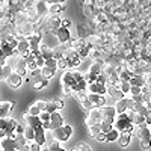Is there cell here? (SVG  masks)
I'll list each match as a JSON object with an SVG mask.
<instances>
[{
  "mask_svg": "<svg viewBox=\"0 0 151 151\" xmlns=\"http://www.w3.org/2000/svg\"><path fill=\"white\" fill-rule=\"evenodd\" d=\"M103 119L101 116V112H100L98 107H92L91 110H88V116L85 118V124L86 125H91V124H100Z\"/></svg>",
  "mask_w": 151,
  "mask_h": 151,
  "instance_id": "obj_7",
  "label": "cell"
},
{
  "mask_svg": "<svg viewBox=\"0 0 151 151\" xmlns=\"http://www.w3.org/2000/svg\"><path fill=\"white\" fill-rule=\"evenodd\" d=\"M144 116H145V122L150 124V122H151V107L147 109V112H145V115H144Z\"/></svg>",
  "mask_w": 151,
  "mask_h": 151,
  "instance_id": "obj_54",
  "label": "cell"
},
{
  "mask_svg": "<svg viewBox=\"0 0 151 151\" xmlns=\"http://www.w3.org/2000/svg\"><path fill=\"white\" fill-rule=\"evenodd\" d=\"M148 127H150V130H151V122H150V124H148Z\"/></svg>",
  "mask_w": 151,
  "mask_h": 151,
  "instance_id": "obj_60",
  "label": "cell"
},
{
  "mask_svg": "<svg viewBox=\"0 0 151 151\" xmlns=\"http://www.w3.org/2000/svg\"><path fill=\"white\" fill-rule=\"evenodd\" d=\"M47 5H52V3H64L65 0H44Z\"/></svg>",
  "mask_w": 151,
  "mask_h": 151,
  "instance_id": "obj_58",
  "label": "cell"
},
{
  "mask_svg": "<svg viewBox=\"0 0 151 151\" xmlns=\"http://www.w3.org/2000/svg\"><path fill=\"white\" fill-rule=\"evenodd\" d=\"M27 113H29V115H40V113H41V109L38 107L36 104H32V106L29 107Z\"/></svg>",
  "mask_w": 151,
  "mask_h": 151,
  "instance_id": "obj_45",
  "label": "cell"
},
{
  "mask_svg": "<svg viewBox=\"0 0 151 151\" xmlns=\"http://www.w3.org/2000/svg\"><path fill=\"white\" fill-rule=\"evenodd\" d=\"M29 148H30V141H27L26 144H24V145L18 150V151H29Z\"/></svg>",
  "mask_w": 151,
  "mask_h": 151,
  "instance_id": "obj_57",
  "label": "cell"
},
{
  "mask_svg": "<svg viewBox=\"0 0 151 151\" xmlns=\"http://www.w3.org/2000/svg\"><path fill=\"white\" fill-rule=\"evenodd\" d=\"M52 132H53V139L55 141H58V142H67L70 139V136L73 134V127H71V125L64 124V125H60V127H58V129H55Z\"/></svg>",
  "mask_w": 151,
  "mask_h": 151,
  "instance_id": "obj_2",
  "label": "cell"
},
{
  "mask_svg": "<svg viewBox=\"0 0 151 151\" xmlns=\"http://www.w3.org/2000/svg\"><path fill=\"white\" fill-rule=\"evenodd\" d=\"M130 95H136V94H141V86H134V85H130V91H129Z\"/></svg>",
  "mask_w": 151,
  "mask_h": 151,
  "instance_id": "obj_48",
  "label": "cell"
},
{
  "mask_svg": "<svg viewBox=\"0 0 151 151\" xmlns=\"http://www.w3.org/2000/svg\"><path fill=\"white\" fill-rule=\"evenodd\" d=\"M139 145L142 150H150L151 148V137H142V139H139Z\"/></svg>",
  "mask_w": 151,
  "mask_h": 151,
  "instance_id": "obj_39",
  "label": "cell"
},
{
  "mask_svg": "<svg viewBox=\"0 0 151 151\" xmlns=\"http://www.w3.org/2000/svg\"><path fill=\"white\" fill-rule=\"evenodd\" d=\"M50 33H52L59 42H67V41H70V38H71V33H70L68 27H62V26H59L56 29H52Z\"/></svg>",
  "mask_w": 151,
  "mask_h": 151,
  "instance_id": "obj_6",
  "label": "cell"
},
{
  "mask_svg": "<svg viewBox=\"0 0 151 151\" xmlns=\"http://www.w3.org/2000/svg\"><path fill=\"white\" fill-rule=\"evenodd\" d=\"M125 98V107H127V110H130V109H133L134 107V101L132 98H127V97H124Z\"/></svg>",
  "mask_w": 151,
  "mask_h": 151,
  "instance_id": "obj_52",
  "label": "cell"
},
{
  "mask_svg": "<svg viewBox=\"0 0 151 151\" xmlns=\"http://www.w3.org/2000/svg\"><path fill=\"white\" fill-rule=\"evenodd\" d=\"M14 107L15 101H0V118H8Z\"/></svg>",
  "mask_w": 151,
  "mask_h": 151,
  "instance_id": "obj_16",
  "label": "cell"
},
{
  "mask_svg": "<svg viewBox=\"0 0 151 151\" xmlns=\"http://www.w3.org/2000/svg\"><path fill=\"white\" fill-rule=\"evenodd\" d=\"M35 104L40 107L41 110H45V107H47V101H45V100H36Z\"/></svg>",
  "mask_w": 151,
  "mask_h": 151,
  "instance_id": "obj_50",
  "label": "cell"
},
{
  "mask_svg": "<svg viewBox=\"0 0 151 151\" xmlns=\"http://www.w3.org/2000/svg\"><path fill=\"white\" fill-rule=\"evenodd\" d=\"M64 100H60V98H56L53 100V101H47V107H45V112L48 113H52V112H58L60 110L62 107H64Z\"/></svg>",
  "mask_w": 151,
  "mask_h": 151,
  "instance_id": "obj_18",
  "label": "cell"
},
{
  "mask_svg": "<svg viewBox=\"0 0 151 151\" xmlns=\"http://www.w3.org/2000/svg\"><path fill=\"white\" fill-rule=\"evenodd\" d=\"M116 141H118V144H119L121 148L129 147V144H130V141H132V133H129V132H121Z\"/></svg>",
  "mask_w": 151,
  "mask_h": 151,
  "instance_id": "obj_24",
  "label": "cell"
},
{
  "mask_svg": "<svg viewBox=\"0 0 151 151\" xmlns=\"http://www.w3.org/2000/svg\"><path fill=\"white\" fill-rule=\"evenodd\" d=\"M48 122H50V130H55V129H58V127H60V125L65 124V122H64V116H62L60 113H59V110L50 113Z\"/></svg>",
  "mask_w": 151,
  "mask_h": 151,
  "instance_id": "obj_9",
  "label": "cell"
},
{
  "mask_svg": "<svg viewBox=\"0 0 151 151\" xmlns=\"http://www.w3.org/2000/svg\"><path fill=\"white\" fill-rule=\"evenodd\" d=\"M88 100H89V101L92 103L94 107H98V109L107 104L104 95H98V94H94V92H88Z\"/></svg>",
  "mask_w": 151,
  "mask_h": 151,
  "instance_id": "obj_10",
  "label": "cell"
},
{
  "mask_svg": "<svg viewBox=\"0 0 151 151\" xmlns=\"http://www.w3.org/2000/svg\"><path fill=\"white\" fill-rule=\"evenodd\" d=\"M74 97H76V100L79 101L80 107H82L85 112L91 110V109L94 107L92 103L88 100V89H80V91H77V92H74Z\"/></svg>",
  "mask_w": 151,
  "mask_h": 151,
  "instance_id": "obj_4",
  "label": "cell"
},
{
  "mask_svg": "<svg viewBox=\"0 0 151 151\" xmlns=\"http://www.w3.org/2000/svg\"><path fill=\"white\" fill-rule=\"evenodd\" d=\"M60 58H64V52H62V48L58 45V47H53V59H60Z\"/></svg>",
  "mask_w": 151,
  "mask_h": 151,
  "instance_id": "obj_42",
  "label": "cell"
},
{
  "mask_svg": "<svg viewBox=\"0 0 151 151\" xmlns=\"http://www.w3.org/2000/svg\"><path fill=\"white\" fill-rule=\"evenodd\" d=\"M60 85H65L68 88H71L73 94L76 92V86H77V79L74 76V70L71 71H65L64 74L60 76Z\"/></svg>",
  "mask_w": 151,
  "mask_h": 151,
  "instance_id": "obj_5",
  "label": "cell"
},
{
  "mask_svg": "<svg viewBox=\"0 0 151 151\" xmlns=\"http://www.w3.org/2000/svg\"><path fill=\"white\" fill-rule=\"evenodd\" d=\"M125 113H127V116H129L130 122H133L134 125H136V124H141V122H144V121H145V116H144V115H139V113L134 112L133 109L125 110Z\"/></svg>",
  "mask_w": 151,
  "mask_h": 151,
  "instance_id": "obj_23",
  "label": "cell"
},
{
  "mask_svg": "<svg viewBox=\"0 0 151 151\" xmlns=\"http://www.w3.org/2000/svg\"><path fill=\"white\" fill-rule=\"evenodd\" d=\"M76 148H77V150H80V151H91V147L88 145V144H85V142H80V144H77V145H76Z\"/></svg>",
  "mask_w": 151,
  "mask_h": 151,
  "instance_id": "obj_49",
  "label": "cell"
},
{
  "mask_svg": "<svg viewBox=\"0 0 151 151\" xmlns=\"http://www.w3.org/2000/svg\"><path fill=\"white\" fill-rule=\"evenodd\" d=\"M6 82H8V85H9L11 88H20L21 83H23V77H21L20 74H17L15 71H12V73L9 74V77L6 79Z\"/></svg>",
  "mask_w": 151,
  "mask_h": 151,
  "instance_id": "obj_19",
  "label": "cell"
},
{
  "mask_svg": "<svg viewBox=\"0 0 151 151\" xmlns=\"http://www.w3.org/2000/svg\"><path fill=\"white\" fill-rule=\"evenodd\" d=\"M65 9H67L65 2L64 3H52V5H48V14H60Z\"/></svg>",
  "mask_w": 151,
  "mask_h": 151,
  "instance_id": "obj_26",
  "label": "cell"
},
{
  "mask_svg": "<svg viewBox=\"0 0 151 151\" xmlns=\"http://www.w3.org/2000/svg\"><path fill=\"white\" fill-rule=\"evenodd\" d=\"M64 59L67 60V67H70V68H73V70H77L79 65L82 64V59H80L79 53L76 52L74 48L67 50V52L64 53Z\"/></svg>",
  "mask_w": 151,
  "mask_h": 151,
  "instance_id": "obj_3",
  "label": "cell"
},
{
  "mask_svg": "<svg viewBox=\"0 0 151 151\" xmlns=\"http://www.w3.org/2000/svg\"><path fill=\"white\" fill-rule=\"evenodd\" d=\"M29 151H41V145H38L36 142H30V148H29Z\"/></svg>",
  "mask_w": 151,
  "mask_h": 151,
  "instance_id": "obj_53",
  "label": "cell"
},
{
  "mask_svg": "<svg viewBox=\"0 0 151 151\" xmlns=\"http://www.w3.org/2000/svg\"><path fill=\"white\" fill-rule=\"evenodd\" d=\"M40 55H41L44 59L53 58V47H48V44L41 42V44H40Z\"/></svg>",
  "mask_w": 151,
  "mask_h": 151,
  "instance_id": "obj_25",
  "label": "cell"
},
{
  "mask_svg": "<svg viewBox=\"0 0 151 151\" xmlns=\"http://www.w3.org/2000/svg\"><path fill=\"white\" fill-rule=\"evenodd\" d=\"M23 132H24V125H20V124H17V127H15L14 133H15V134H23Z\"/></svg>",
  "mask_w": 151,
  "mask_h": 151,
  "instance_id": "obj_55",
  "label": "cell"
},
{
  "mask_svg": "<svg viewBox=\"0 0 151 151\" xmlns=\"http://www.w3.org/2000/svg\"><path fill=\"white\" fill-rule=\"evenodd\" d=\"M94 139L97 141V142H107V136H106V133L104 132H100Z\"/></svg>",
  "mask_w": 151,
  "mask_h": 151,
  "instance_id": "obj_46",
  "label": "cell"
},
{
  "mask_svg": "<svg viewBox=\"0 0 151 151\" xmlns=\"http://www.w3.org/2000/svg\"><path fill=\"white\" fill-rule=\"evenodd\" d=\"M36 6V0H24V11H33Z\"/></svg>",
  "mask_w": 151,
  "mask_h": 151,
  "instance_id": "obj_41",
  "label": "cell"
},
{
  "mask_svg": "<svg viewBox=\"0 0 151 151\" xmlns=\"http://www.w3.org/2000/svg\"><path fill=\"white\" fill-rule=\"evenodd\" d=\"M38 116H40V119H41V121H48V119H50V113H48V112H45V110H41V113H40Z\"/></svg>",
  "mask_w": 151,
  "mask_h": 151,
  "instance_id": "obj_51",
  "label": "cell"
},
{
  "mask_svg": "<svg viewBox=\"0 0 151 151\" xmlns=\"http://www.w3.org/2000/svg\"><path fill=\"white\" fill-rule=\"evenodd\" d=\"M33 142H36L38 145H44L45 144V130L42 127H36L35 133H33Z\"/></svg>",
  "mask_w": 151,
  "mask_h": 151,
  "instance_id": "obj_21",
  "label": "cell"
},
{
  "mask_svg": "<svg viewBox=\"0 0 151 151\" xmlns=\"http://www.w3.org/2000/svg\"><path fill=\"white\" fill-rule=\"evenodd\" d=\"M118 88L121 89V92H124V95H127L129 91H130V83L129 82H119L118 83Z\"/></svg>",
  "mask_w": 151,
  "mask_h": 151,
  "instance_id": "obj_40",
  "label": "cell"
},
{
  "mask_svg": "<svg viewBox=\"0 0 151 151\" xmlns=\"http://www.w3.org/2000/svg\"><path fill=\"white\" fill-rule=\"evenodd\" d=\"M100 129H101V132L107 133L113 129V121H109V119H101V122H100Z\"/></svg>",
  "mask_w": 151,
  "mask_h": 151,
  "instance_id": "obj_30",
  "label": "cell"
},
{
  "mask_svg": "<svg viewBox=\"0 0 151 151\" xmlns=\"http://www.w3.org/2000/svg\"><path fill=\"white\" fill-rule=\"evenodd\" d=\"M15 73L20 74L21 77H24V76H26V73H27L26 60H24V58H21V56H18L17 60H15Z\"/></svg>",
  "mask_w": 151,
  "mask_h": 151,
  "instance_id": "obj_22",
  "label": "cell"
},
{
  "mask_svg": "<svg viewBox=\"0 0 151 151\" xmlns=\"http://www.w3.org/2000/svg\"><path fill=\"white\" fill-rule=\"evenodd\" d=\"M129 83L130 85H134V86H144L145 85V80H144V77L142 76H137V74H132V77L129 79Z\"/></svg>",
  "mask_w": 151,
  "mask_h": 151,
  "instance_id": "obj_27",
  "label": "cell"
},
{
  "mask_svg": "<svg viewBox=\"0 0 151 151\" xmlns=\"http://www.w3.org/2000/svg\"><path fill=\"white\" fill-rule=\"evenodd\" d=\"M44 67L53 70V71H58V68H56V59H53V58L45 59V60H44Z\"/></svg>",
  "mask_w": 151,
  "mask_h": 151,
  "instance_id": "obj_38",
  "label": "cell"
},
{
  "mask_svg": "<svg viewBox=\"0 0 151 151\" xmlns=\"http://www.w3.org/2000/svg\"><path fill=\"white\" fill-rule=\"evenodd\" d=\"M0 151H2V150H0Z\"/></svg>",
  "mask_w": 151,
  "mask_h": 151,
  "instance_id": "obj_61",
  "label": "cell"
},
{
  "mask_svg": "<svg viewBox=\"0 0 151 151\" xmlns=\"http://www.w3.org/2000/svg\"><path fill=\"white\" fill-rule=\"evenodd\" d=\"M14 141H15V147H17V151L26 144L27 141H26V137H24V134H15L14 136Z\"/></svg>",
  "mask_w": 151,
  "mask_h": 151,
  "instance_id": "obj_34",
  "label": "cell"
},
{
  "mask_svg": "<svg viewBox=\"0 0 151 151\" xmlns=\"http://www.w3.org/2000/svg\"><path fill=\"white\" fill-rule=\"evenodd\" d=\"M86 89H88V92H94V94H98V95H104L106 94V85H101V83H98V82L94 80L91 83H88Z\"/></svg>",
  "mask_w": 151,
  "mask_h": 151,
  "instance_id": "obj_14",
  "label": "cell"
},
{
  "mask_svg": "<svg viewBox=\"0 0 151 151\" xmlns=\"http://www.w3.org/2000/svg\"><path fill=\"white\" fill-rule=\"evenodd\" d=\"M0 150L2 151H17L14 137H8V136L2 137L0 139Z\"/></svg>",
  "mask_w": 151,
  "mask_h": 151,
  "instance_id": "obj_13",
  "label": "cell"
},
{
  "mask_svg": "<svg viewBox=\"0 0 151 151\" xmlns=\"http://www.w3.org/2000/svg\"><path fill=\"white\" fill-rule=\"evenodd\" d=\"M134 136H137L139 139H142V137H151V130L148 127V124L144 121L141 124H136L133 125V132H132Z\"/></svg>",
  "mask_w": 151,
  "mask_h": 151,
  "instance_id": "obj_8",
  "label": "cell"
},
{
  "mask_svg": "<svg viewBox=\"0 0 151 151\" xmlns=\"http://www.w3.org/2000/svg\"><path fill=\"white\" fill-rule=\"evenodd\" d=\"M55 73H56V71L50 70V68H47V67H41V74H42L44 79H48V80H50V79L55 76Z\"/></svg>",
  "mask_w": 151,
  "mask_h": 151,
  "instance_id": "obj_36",
  "label": "cell"
},
{
  "mask_svg": "<svg viewBox=\"0 0 151 151\" xmlns=\"http://www.w3.org/2000/svg\"><path fill=\"white\" fill-rule=\"evenodd\" d=\"M23 121L26 125H30V127L36 129V127H41L42 121L40 119L38 115H29V113H23Z\"/></svg>",
  "mask_w": 151,
  "mask_h": 151,
  "instance_id": "obj_11",
  "label": "cell"
},
{
  "mask_svg": "<svg viewBox=\"0 0 151 151\" xmlns=\"http://www.w3.org/2000/svg\"><path fill=\"white\" fill-rule=\"evenodd\" d=\"M36 12L38 17H45L48 14V5L44 2V0H36V6L33 9Z\"/></svg>",
  "mask_w": 151,
  "mask_h": 151,
  "instance_id": "obj_20",
  "label": "cell"
},
{
  "mask_svg": "<svg viewBox=\"0 0 151 151\" xmlns=\"http://www.w3.org/2000/svg\"><path fill=\"white\" fill-rule=\"evenodd\" d=\"M89 33L91 32L88 30L86 26H83V24H79V26H77V38H83V40H85V38L89 35Z\"/></svg>",
  "mask_w": 151,
  "mask_h": 151,
  "instance_id": "obj_35",
  "label": "cell"
},
{
  "mask_svg": "<svg viewBox=\"0 0 151 151\" xmlns=\"http://www.w3.org/2000/svg\"><path fill=\"white\" fill-rule=\"evenodd\" d=\"M60 88H62V95H64V97H70V95H73L71 88H68V86H65V85H60Z\"/></svg>",
  "mask_w": 151,
  "mask_h": 151,
  "instance_id": "obj_47",
  "label": "cell"
},
{
  "mask_svg": "<svg viewBox=\"0 0 151 151\" xmlns=\"http://www.w3.org/2000/svg\"><path fill=\"white\" fill-rule=\"evenodd\" d=\"M56 68H58V70H65V68H68V67H67V60H65L64 58L58 59V60H56Z\"/></svg>",
  "mask_w": 151,
  "mask_h": 151,
  "instance_id": "obj_44",
  "label": "cell"
},
{
  "mask_svg": "<svg viewBox=\"0 0 151 151\" xmlns=\"http://www.w3.org/2000/svg\"><path fill=\"white\" fill-rule=\"evenodd\" d=\"M100 132H101V129H100V124H91V125H88V133H89L91 137H95Z\"/></svg>",
  "mask_w": 151,
  "mask_h": 151,
  "instance_id": "obj_31",
  "label": "cell"
},
{
  "mask_svg": "<svg viewBox=\"0 0 151 151\" xmlns=\"http://www.w3.org/2000/svg\"><path fill=\"white\" fill-rule=\"evenodd\" d=\"M48 85V79H44V77H41V79H36L35 82H33V89H36V91H40V89H42V88H45Z\"/></svg>",
  "mask_w": 151,
  "mask_h": 151,
  "instance_id": "obj_28",
  "label": "cell"
},
{
  "mask_svg": "<svg viewBox=\"0 0 151 151\" xmlns=\"http://www.w3.org/2000/svg\"><path fill=\"white\" fill-rule=\"evenodd\" d=\"M11 73H12L11 65H8V64L2 65V70H0V80H6V79L9 77V74H11Z\"/></svg>",
  "mask_w": 151,
  "mask_h": 151,
  "instance_id": "obj_29",
  "label": "cell"
},
{
  "mask_svg": "<svg viewBox=\"0 0 151 151\" xmlns=\"http://www.w3.org/2000/svg\"><path fill=\"white\" fill-rule=\"evenodd\" d=\"M60 26H62V27H70V26H71V21H70V20H67V18H62Z\"/></svg>",
  "mask_w": 151,
  "mask_h": 151,
  "instance_id": "obj_56",
  "label": "cell"
},
{
  "mask_svg": "<svg viewBox=\"0 0 151 151\" xmlns=\"http://www.w3.org/2000/svg\"><path fill=\"white\" fill-rule=\"evenodd\" d=\"M115 110H116V113H122V112H125L127 110V107H125V98H121V100H116V103H115Z\"/></svg>",
  "mask_w": 151,
  "mask_h": 151,
  "instance_id": "obj_32",
  "label": "cell"
},
{
  "mask_svg": "<svg viewBox=\"0 0 151 151\" xmlns=\"http://www.w3.org/2000/svg\"><path fill=\"white\" fill-rule=\"evenodd\" d=\"M106 92H109V95L115 100H121V98H124L125 95H124V92H121V89L118 88V85H110V83H106Z\"/></svg>",
  "mask_w": 151,
  "mask_h": 151,
  "instance_id": "obj_12",
  "label": "cell"
},
{
  "mask_svg": "<svg viewBox=\"0 0 151 151\" xmlns=\"http://www.w3.org/2000/svg\"><path fill=\"white\" fill-rule=\"evenodd\" d=\"M41 151H50V150H48L45 145H42V147H41Z\"/></svg>",
  "mask_w": 151,
  "mask_h": 151,
  "instance_id": "obj_59",
  "label": "cell"
},
{
  "mask_svg": "<svg viewBox=\"0 0 151 151\" xmlns=\"http://www.w3.org/2000/svg\"><path fill=\"white\" fill-rule=\"evenodd\" d=\"M17 52L21 58H26L30 52V48H29V42L26 38H21V40H18V44H17Z\"/></svg>",
  "mask_w": 151,
  "mask_h": 151,
  "instance_id": "obj_17",
  "label": "cell"
},
{
  "mask_svg": "<svg viewBox=\"0 0 151 151\" xmlns=\"http://www.w3.org/2000/svg\"><path fill=\"white\" fill-rule=\"evenodd\" d=\"M30 76H32V79H41L42 77V74H41V68H33V70H30Z\"/></svg>",
  "mask_w": 151,
  "mask_h": 151,
  "instance_id": "obj_43",
  "label": "cell"
},
{
  "mask_svg": "<svg viewBox=\"0 0 151 151\" xmlns=\"http://www.w3.org/2000/svg\"><path fill=\"white\" fill-rule=\"evenodd\" d=\"M100 112H101L103 119L113 121V119H115V116H116V110H115V107L110 106V104H106V106H103V107H100Z\"/></svg>",
  "mask_w": 151,
  "mask_h": 151,
  "instance_id": "obj_15",
  "label": "cell"
},
{
  "mask_svg": "<svg viewBox=\"0 0 151 151\" xmlns=\"http://www.w3.org/2000/svg\"><path fill=\"white\" fill-rule=\"evenodd\" d=\"M133 122H130L129 116H127V113L122 112V113H116V116L115 119H113V129H116L119 133L121 132H129L132 133L133 132Z\"/></svg>",
  "mask_w": 151,
  "mask_h": 151,
  "instance_id": "obj_1",
  "label": "cell"
},
{
  "mask_svg": "<svg viewBox=\"0 0 151 151\" xmlns=\"http://www.w3.org/2000/svg\"><path fill=\"white\" fill-rule=\"evenodd\" d=\"M33 133H35V129L33 127H30V125H26L24 127V132H23V134H24V137H26V141H33Z\"/></svg>",
  "mask_w": 151,
  "mask_h": 151,
  "instance_id": "obj_33",
  "label": "cell"
},
{
  "mask_svg": "<svg viewBox=\"0 0 151 151\" xmlns=\"http://www.w3.org/2000/svg\"><path fill=\"white\" fill-rule=\"evenodd\" d=\"M106 136H107V141H109V142H113V141H116V139H118L119 132H118L116 129H112L110 132L106 133Z\"/></svg>",
  "mask_w": 151,
  "mask_h": 151,
  "instance_id": "obj_37",
  "label": "cell"
}]
</instances>
